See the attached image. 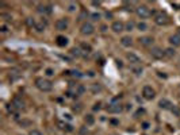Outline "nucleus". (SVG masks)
Masks as SVG:
<instances>
[{"instance_id":"obj_20","label":"nucleus","mask_w":180,"mask_h":135,"mask_svg":"<svg viewBox=\"0 0 180 135\" xmlns=\"http://www.w3.org/2000/svg\"><path fill=\"white\" fill-rule=\"evenodd\" d=\"M46 24H48V23H46V21L43 22V19H42V21H41V22H37V24H35V30L38 31V33H42V31L45 30Z\"/></svg>"},{"instance_id":"obj_36","label":"nucleus","mask_w":180,"mask_h":135,"mask_svg":"<svg viewBox=\"0 0 180 135\" xmlns=\"http://www.w3.org/2000/svg\"><path fill=\"white\" fill-rule=\"evenodd\" d=\"M132 70L134 72L135 74H140V73H142V68H133Z\"/></svg>"},{"instance_id":"obj_6","label":"nucleus","mask_w":180,"mask_h":135,"mask_svg":"<svg viewBox=\"0 0 180 135\" xmlns=\"http://www.w3.org/2000/svg\"><path fill=\"white\" fill-rule=\"evenodd\" d=\"M107 111H108L110 114H119V112L123 111V107H122L121 103L112 101V103H110V104L107 105Z\"/></svg>"},{"instance_id":"obj_15","label":"nucleus","mask_w":180,"mask_h":135,"mask_svg":"<svg viewBox=\"0 0 180 135\" xmlns=\"http://www.w3.org/2000/svg\"><path fill=\"white\" fill-rule=\"evenodd\" d=\"M56 43H57V46H60V47H65V46L68 45V38L64 35H58L56 38Z\"/></svg>"},{"instance_id":"obj_3","label":"nucleus","mask_w":180,"mask_h":135,"mask_svg":"<svg viewBox=\"0 0 180 135\" xmlns=\"http://www.w3.org/2000/svg\"><path fill=\"white\" fill-rule=\"evenodd\" d=\"M80 33L83 34V35H92V34L95 33L94 24H92L91 22L83 23V24H81V27H80Z\"/></svg>"},{"instance_id":"obj_24","label":"nucleus","mask_w":180,"mask_h":135,"mask_svg":"<svg viewBox=\"0 0 180 135\" xmlns=\"http://www.w3.org/2000/svg\"><path fill=\"white\" fill-rule=\"evenodd\" d=\"M137 28L140 31H146L148 30V24L145 22H140V23H137Z\"/></svg>"},{"instance_id":"obj_34","label":"nucleus","mask_w":180,"mask_h":135,"mask_svg":"<svg viewBox=\"0 0 180 135\" xmlns=\"http://www.w3.org/2000/svg\"><path fill=\"white\" fill-rule=\"evenodd\" d=\"M28 135H43V134L41 133L39 130H31V131H30V134H28Z\"/></svg>"},{"instance_id":"obj_33","label":"nucleus","mask_w":180,"mask_h":135,"mask_svg":"<svg viewBox=\"0 0 180 135\" xmlns=\"http://www.w3.org/2000/svg\"><path fill=\"white\" fill-rule=\"evenodd\" d=\"M72 110H73V112L79 114L80 111H81V104H76V105H75V107H72Z\"/></svg>"},{"instance_id":"obj_13","label":"nucleus","mask_w":180,"mask_h":135,"mask_svg":"<svg viewBox=\"0 0 180 135\" xmlns=\"http://www.w3.org/2000/svg\"><path fill=\"white\" fill-rule=\"evenodd\" d=\"M126 58H127V61L132 62V64H134V65H138L141 62L140 57H138L137 54H134V53H127L126 54Z\"/></svg>"},{"instance_id":"obj_27","label":"nucleus","mask_w":180,"mask_h":135,"mask_svg":"<svg viewBox=\"0 0 180 135\" xmlns=\"http://www.w3.org/2000/svg\"><path fill=\"white\" fill-rule=\"evenodd\" d=\"M80 47L83 49L84 51H87V53H91V51H92L91 45H88V43H81V45H80Z\"/></svg>"},{"instance_id":"obj_19","label":"nucleus","mask_w":180,"mask_h":135,"mask_svg":"<svg viewBox=\"0 0 180 135\" xmlns=\"http://www.w3.org/2000/svg\"><path fill=\"white\" fill-rule=\"evenodd\" d=\"M84 122H85V124H87V126H92V124L95 123V117H94V115H91V114L85 115V116H84Z\"/></svg>"},{"instance_id":"obj_38","label":"nucleus","mask_w":180,"mask_h":135,"mask_svg":"<svg viewBox=\"0 0 180 135\" xmlns=\"http://www.w3.org/2000/svg\"><path fill=\"white\" fill-rule=\"evenodd\" d=\"M142 128H145V130L149 128V123H144V124H142Z\"/></svg>"},{"instance_id":"obj_10","label":"nucleus","mask_w":180,"mask_h":135,"mask_svg":"<svg viewBox=\"0 0 180 135\" xmlns=\"http://www.w3.org/2000/svg\"><path fill=\"white\" fill-rule=\"evenodd\" d=\"M111 30L114 31V33H117V34L122 33V31H125V23L121 22V21H115L111 26Z\"/></svg>"},{"instance_id":"obj_23","label":"nucleus","mask_w":180,"mask_h":135,"mask_svg":"<svg viewBox=\"0 0 180 135\" xmlns=\"http://www.w3.org/2000/svg\"><path fill=\"white\" fill-rule=\"evenodd\" d=\"M71 54L73 57H81V49L80 47H73L71 49Z\"/></svg>"},{"instance_id":"obj_7","label":"nucleus","mask_w":180,"mask_h":135,"mask_svg":"<svg viewBox=\"0 0 180 135\" xmlns=\"http://www.w3.org/2000/svg\"><path fill=\"white\" fill-rule=\"evenodd\" d=\"M54 26H56V28L58 31H65L66 28H68L69 23H68V19L65 18H61V19H57L56 23H54Z\"/></svg>"},{"instance_id":"obj_25","label":"nucleus","mask_w":180,"mask_h":135,"mask_svg":"<svg viewBox=\"0 0 180 135\" xmlns=\"http://www.w3.org/2000/svg\"><path fill=\"white\" fill-rule=\"evenodd\" d=\"M165 56L167 57H175V49H172V47H169V49H165Z\"/></svg>"},{"instance_id":"obj_35","label":"nucleus","mask_w":180,"mask_h":135,"mask_svg":"<svg viewBox=\"0 0 180 135\" xmlns=\"http://www.w3.org/2000/svg\"><path fill=\"white\" fill-rule=\"evenodd\" d=\"M71 73H72V76H75V77H81V76H83V74H80L79 70H72Z\"/></svg>"},{"instance_id":"obj_12","label":"nucleus","mask_w":180,"mask_h":135,"mask_svg":"<svg viewBox=\"0 0 180 135\" xmlns=\"http://www.w3.org/2000/svg\"><path fill=\"white\" fill-rule=\"evenodd\" d=\"M11 105L14 107V110H15V111H20V110H23V108H25V103H23L20 99H18V97H15V99L12 100Z\"/></svg>"},{"instance_id":"obj_26","label":"nucleus","mask_w":180,"mask_h":135,"mask_svg":"<svg viewBox=\"0 0 180 135\" xmlns=\"http://www.w3.org/2000/svg\"><path fill=\"white\" fill-rule=\"evenodd\" d=\"M134 22H127L126 24H125V30L126 31H133L134 30Z\"/></svg>"},{"instance_id":"obj_11","label":"nucleus","mask_w":180,"mask_h":135,"mask_svg":"<svg viewBox=\"0 0 180 135\" xmlns=\"http://www.w3.org/2000/svg\"><path fill=\"white\" fill-rule=\"evenodd\" d=\"M158 107L162 108V110H172V108H173V104H172V101H171V100H168V99H161L160 103H158Z\"/></svg>"},{"instance_id":"obj_4","label":"nucleus","mask_w":180,"mask_h":135,"mask_svg":"<svg viewBox=\"0 0 180 135\" xmlns=\"http://www.w3.org/2000/svg\"><path fill=\"white\" fill-rule=\"evenodd\" d=\"M155 96H156V92L150 85H145V87L142 88V97H144L145 100H153Z\"/></svg>"},{"instance_id":"obj_1","label":"nucleus","mask_w":180,"mask_h":135,"mask_svg":"<svg viewBox=\"0 0 180 135\" xmlns=\"http://www.w3.org/2000/svg\"><path fill=\"white\" fill-rule=\"evenodd\" d=\"M35 87L38 88L41 92H50L53 89V84H52L49 80L43 79V77H38L35 80Z\"/></svg>"},{"instance_id":"obj_8","label":"nucleus","mask_w":180,"mask_h":135,"mask_svg":"<svg viewBox=\"0 0 180 135\" xmlns=\"http://www.w3.org/2000/svg\"><path fill=\"white\" fill-rule=\"evenodd\" d=\"M150 56H152L153 58H156V59H161L162 57L165 56V51L162 50L161 47L155 46V47H152V50H150Z\"/></svg>"},{"instance_id":"obj_31","label":"nucleus","mask_w":180,"mask_h":135,"mask_svg":"<svg viewBox=\"0 0 180 135\" xmlns=\"http://www.w3.org/2000/svg\"><path fill=\"white\" fill-rule=\"evenodd\" d=\"M76 8H77V5L75 4V3H71V4L68 5V11H69V12H73V11H76Z\"/></svg>"},{"instance_id":"obj_2","label":"nucleus","mask_w":180,"mask_h":135,"mask_svg":"<svg viewBox=\"0 0 180 135\" xmlns=\"http://www.w3.org/2000/svg\"><path fill=\"white\" fill-rule=\"evenodd\" d=\"M135 14H137L138 18L146 19V18H149V16L152 15V11H150L149 7H146V5L141 4V5H138V7L135 8Z\"/></svg>"},{"instance_id":"obj_30","label":"nucleus","mask_w":180,"mask_h":135,"mask_svg":"<svg viewBox=\"0 0 180 135\" xmlns=\"http://www.w3.org/2000/svg\"><path fill=\"white\" fill-rule=\"evenodd\" d=\"M91 19L94 22H98L100 19V14H98V12H94V14H91Z\"/></svg>"},{"instance_id":"obj_18","label":"nucleus","mask_w":180,"mask_h":135,"mask_svg":"<svg viewBox=\"0 0 180 135\" xmlns=\"http://www.w3.org/2000/svg\"><path fill=\"white\" fill-rule=\"evenodd\" d=\"M121 45L125 46V47H130V46L133 45L132 37H122V38H121Z\"/></svg>"},{"instance_id":"obj_14","label":"nucleus","mask_w":180,"mask_h":135,"mask_svg":"<svg viewBox=\"0 0 180 135\" xmlns=\"http://www.w3.org/2000/svg\"><path fill=\"white\" fill-rule=\"evenodd\" d=\"M153 41H155V39H153L152 37H141V38H140V43L142 46H145V47H148V46H152Z\"/></svg>"},{"instance_id":"obj_28","label":"nucleus","mask_w":180,"mask_h":135,"mask_svg":"<svg viewBox=\"0 0 180 135\" xmlns=\"http://www.w3.org/2000/svg\"><path fill=\"white\" fill-rule=\"evenodd\" d=\"M45 74H46V76H48V77H53V76H54V69H52V68H48V69H46V70H45Z\"/></svg>"},{"instance_id":"obj_32","label":"nucleus","mask_w":180,"mask_h":135,"mask_svg":"<svg viewBox=\"0 0 180 135\" xmlns=\"http://www.w3.org/2000/svg\"><path fill=\"white\" fill-rule=\"evenodd\" d=\"M0 31H2L3 34H7L8 33V26L7 24H2L0 26Z\"/></svg>"},{"instance_id":"obj_21","label":"nucleus","mask_w":180,"mask_h":135,"mask_svg":"<svg viewBox=\"0 0 180 135\" xmlns=\"http://www.w3.org/2000/svg\"><path fill=\"white\" fill-rule=\"evenodd\" d=\"M57 124H58V127L61 128V130H64V131H72V130H73V128H72V126L71 124H66V123L58 122Z\"/></svg>"},{"instance_id":"obj_22","label":"nucleus","mask_w":180,"mask_h":135,"mask_svg":"<svg viewBox=\"0 0 180 135\" xmlns=\"http://www.w3.org/2000/svg\"><path fill=\"white\" fill-rule=\"evenodd\" d=\"M26 24H27V27H30V28H35V24H37V22L34 21V18H26Z\"/></svg>"},{"instance_id":"obj_17","label":"nucleus","mask_w":180,"mask_h":135,"mask_svg":"<svg viewBox=\"0 0 180 135\" xmlns=\"http://www.w3.org/2000/svg\"><path fill=\"white\" fill-rule=\"evenodd\" d=\"M84 91H85V88H84V85L81 84H77L76 88L73 89V97H77V96H81V95L84 93Z\"/></svg>"},{"instance_id":"obj_5","label":"nucleus","mask_w":180,"mask_h":135,"mask_svg":"<svg viewBox=\"0 0 180 135\" xmlns=\"http://www.w3.org/2000/svg\"><path fill=\"white\" fill-rule=\"evenodd\" d=\"M155 23L156 24H158V26H165V24L169 23V18H168L167 14L158 12V14H156L155 15Z\"/></svg>"},{"instance_id":"obj_16","label":"nucleus","mask_w":180,"mask_h":135,"mask_svg":"<svg viewBox=\"0 0 180 135\" xmlns=\"http://www.w3.org/2000/svg\"><path fill=\"white\" fill-rule=\"evenodd\" d=\"M169 43L175 47V46H180V34H173L169 37Z\"/></svg>"},{"instance_id":"obj_37","label":"nucleus","mask_w":180,"mask_h":135,"mask_svg":"<svg viewBox=\"0 0 180 135\" xmlns=\"http://www.w3.org/2000/svg\"><path fill=\"white\" fill-rule=\"evenodd\" d=\"M0 16H2V18H7V21H10L11 19V16L8 15V14H0Z\"/></svg>"},{"instance_id":"obj_9","label":"nucleus","mask_w":180,"mask_h":135,"mask_svg":"<svg viewBox=\"0 0 180 135\" xmlns=\"http://www.w3.org/2000/svg\"><path fill=\"white\" fill-rule=\"evenodd\" d=\"M37 11H38L39 14H42V15H49V14H52V5L50 4H38V7H37Z\"/></svg>"},{"instance_id":"obj_29","label":"nucleus","mask_w":180,"mask_h":135,"mask_svg":"<svg viewBox=\"0 0 180 135\" xmlns=\"http://www.w3.org/2000/svg\"><path fill=\"white\" fill-rule=\"evenodd\" d=\"M100 110H102V103L100 101L95 103L94 107H92V111H95V112H96V111H100Z\"/></svg>"}]
</instances>
